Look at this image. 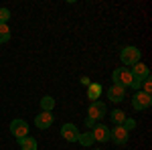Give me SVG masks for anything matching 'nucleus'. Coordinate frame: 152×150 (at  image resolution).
<instances>
[{"mask_svg":"<svg viewBox=\"0 0 152 150\" xmlns=\"http://www.w3.org/2000/svg\"><path fill=\"white\" fill-rule=\"evenodd\" d=\"M110 118H112V122H114L116 126H122V124H124V120H126V114H124L122 110H114Z\"/></svg>","mask_w":152,"mask_h":150,"instance_id":"dca6fc26","label":"nucleus"},{"mask_svg":"<svg viewBox=\"0 0 152 150\" xmlns=\"http://www.w3.org/2000/svg\"><path fill=\"white\" fill-rule=\"evenodd\" d=\"M124 97H126V87H122V85H110L107 87V100L110 102L120 104V102H124Z\"/></svg>","mask_w":152,"mask_h":150,"instance_id":"0eeeda50","label":"nucleus"},{"mask_svg":"<svg viewBox=\"0 0 152 150\" xmlns=\"http://www.w3.org/2000/svg\"><path fill=\"white\" fill-rule=\"evenodd\" d=\"M8 41H10V26L0 24V43H8Z\"/></svg>","mask_w":152,"mask_h":150,"instance_id":"f3484780","label":"nucleus"},{"mask_svg":"<svg viewBox=\"0 0 152 150\" xmlns=\"http://www.w3.org/2000/svg\"><path fill=\"white\" fill-rule=\"evenodd\" d=\"M122 126H124V130H128V132H130V130H134V128H136V120H132V118H126Z\"/></svg>","mask_w":152,"mask_h":150,"instance_id":"aec40b11","label":"nucleus"},{"mask_svg":"<svg viewBox=\"0 0 152 150\" xmlns=\"http://www.w3.org/2000/svg\"><path fill=\"white\" fill-rule=\"evenodd\" d=\"M89 132H91V136H94L95 142H107V140H110V130H107V126H104V124H95Z\"/></svg>","mask_w":152,"mask_h":150,"instance_id":"9d476101","label":"nucleus"},{"mask_svg":"<svg viewBox=\"0 0 152 150\" xmlns=\"http://www.w3.org/2000/svg\"><path fill=\"white\" fill-rule=\"evenodd\" d=\"M132 73H130L128 67H118L114 69L112 73V81H114V85H122V87H130V83H132Z\"/></svg>","mask_w":152,"mask_h":150,"instance_id":"f03ea898","label":"nucleus"},{"mask_svg":"<svg viewBox=\"0 0 152 150\" xmlns=\"http://www.w3.org/2000/svg\"><path fill=\"white\" fill-rule=\"evenodd\" d=\"M102 91H104V87H102L99 83H89V85H87V95H89L91 102H97V97L102 95Z\"/></svg>","mask_w":152,"mask_h":150,"instance_id":"ddd939ff","label":"nucleus"},{"mask_svg":"<svg viewBox=\"0 0 152 150\" xmlns=\"http://www.w3.org/2000/svg\"><path fill=\"white\" fill-rule=\"evenodd\" d=\"M10 134L16 140L28 136V122H26V120H20V118L12 120V122H10Z\"/></svg>","mask_w":152,"mask_h":150,"instance_id":"20e7f679","label":"nucleus"},{"mask_svg":"<svg viewBox=\"0 0 152 150\" xmlns=\"http://www.w3.org/2000/svg\"><path fill=\"white\" fill-rule=\"evenodd\" d=\"M130 87H132V89H136V91H140V87H142V81L134 77V79H132V83H130Z\"/></svg>","mask_w":152,"mask_h":150,"instance_id":"412c9836","label":"nucleus"},{"mask_svg":"<svg viewBox=\"0 0 152 150\" xmlns=\"http://www.w3.org/2000/svg\"><path fill=\"white\" fill-rule=\"evenodd\" d=\"M77 142H79L81 146H91L95 140H94V136H91V132H89V130H85V132H79V138H77Z\"/></svg>","mask_w":152,"mask_h":150,"instance_id":"2eb2a0df","label":"nucleus"},{"mask_svg":"<svg viewBox=\"0 0 152 150\" xmlns=\"http://www.w3.org/2000/svg\"><path fill=\"white\" fill-rule=\"evenodd\" d=\"M8 20H10V10L0 8V24H8Z\"/></svg>","mask_w":152,"mask_h":150,"instance_id":"a211bd4d","label":"nucleus"},{"mask_svg":"<svg viewBox=\"0 0 152 150\" xmlns=\"http://www.w3.org/2000/svg\"><path fill=\"white\" fill-rule=\"evenodd\" d=\"M130 73H132V77H136V79H140V81H144L146 77H150V69H148L144 63H136V65H132Z\"/></svg>","mask_w":152,"mask_h":150,"instance_id":"9b49d317","label":"nucleus"},{"mask_svg":"<svg viewBox=\"0 0 152 150\" xmlns=\"http://www.w3.org/2000/svg\"><path fill=\"white\" fill-rule=\"evenodd\" d=\"M53 108H55V97L43 95L41 97V112H53Z\"/></svg>","mask_w":152,"mask_h":150,"instance_id":"4468645a","label":"nucleus"},{"mask_svg":"<svg viewBox=\"0 0 152 150\" xmlns=\"http://www.w3.org/2000/svg\"><path fill=\"white\" fill-rule=\"evenodd\" d=\"M81 83H83V85H89L91 81H89V77H81Z\"/></svg>","mask_w":152,"mask_h":150,"instance_id":"5701e85b","label":"nucleus"},{"mask_svg":"<svg viewBox=\"0 0 152 150\" xmlns=\"http://www.w3.org/2000/svg\"><path fill=\"white\" fill-rule=\"evenodd\" d=\"M35 126L39 128V130H47V128H51L53 126V112H41V114H37Z\"/></svg>","mask_w":152,"mask_h":150,"instance_id":"1a4fd4ad","label":"nucleus"},{"mask_svg":"<svg viewBox=\"0 0 152 150\" xmlns=\"http://www.w3.org/2000/svg\"><path fill=\"white\" fill-rule=\"evenodd\" d=\"M128 138H130V132L124 130V126H114L110 130V140L114 144H118V146H124L128 142Z\"/></svg>","mask_w":152,"mask_h":150,"instance_id":"423d86ee","label":"nucleus"},{"mask_svg":"<svg viewBox=\"0 0 152 150\" xmlns=\"http://www.w3.org/2000/svg\"><path fill=\"white\" fill-rule=\"evenodd\" d=\"M120 59H122V63L124 65H136V63H140V59H142V51L138 49V47H134V45H128V47H124L122 51H120Z\"/></svg>","mask_w":152,"mask_h":150,"instance_id":"f257e3e1","label":"nucleus"},{"mask_svg":"<svg viewBox=\"0 0 152 150\" xmlns=\"http://www.w3.org/2000/svg\"><path fill=\"white\" fill-rule=\"evenodd\" d=\"M94 126H95V122H94V120H91V118H85V128H87V130H91Z\"/></svg>","mask_w":152,"mask_h":150,"instance_id":"4be33fe9","label":"nucleus"},{"mask_svg":"<svg viewBox=\"0 0 152 150\" xmlns=\"http://www.w3.org/2000/svg\"><path fill=\"white\" fill-rule=\"evenodd\" d=\"M61 136H63V140H67V142H77L79 130H77L75 124H63L61 126Z\"/></svg>","mask_w":152,"mask_h":150,"instance_id":"6e6552de","label":"nucleus"},{"mask_svg":"<svg viewBox=\"0 0 152 150\" xmlns=\"http://www.w3.org/2000/svg\"><path fill=\"white\" fill-rule=\"evenodd\" d=\"M107 114V108H105L104 102H91L89 104V108H87V118H91L94 122H97V120H102L104 116Z\"/></svg>","mask_w":152,"mask_h":150,"instance_id":"39448f33","label":"nucleus"},{"mask_svg":"<svg viewBox=\"0 0 152 150\" xmlns=\"http://www.w3.org/2000/svg\"><path fill=\"white\" fill-rule=\"evenodd\" d=\"M140 91H144V93H148L150 95V91H152V81H150V77H146V79L142 81V89Z\"/></svg>","mask_w":152,"mask_h":150,"instance_id":"6ab92c4d","label":"nucleus"},{"mask_svg":"<svg viewBox=\"0 0 152 150\" xmlns=\"http://www.w3.org/2000/svg\"><path fill=\"white\" fill-rule=\"evenodd\" d=\"M152 104V95L144 91H136L132 95V108L136 110V112H142V110H148Z\"/></svg>","mask_w":152,"mask_h":150,"instance_id":"7ed1b4c3","label":"nucleus"},{"mask_svg":"<svg viewBox=\"0 0 152 150\" xmlns=\"http://www.w3.org/2000/svg\"><path fill=\"white\" fill-rule=\"evenodd\" d=\"M18 146H20V150H37L39 148V142L33 136H24V138L18 140Z\"/></svg>","mask_w":152,"mask_h":150,"instance_id":"f8f14e48","label":"nucleus"},{"mask_svg":"<svg viewBox=\"0 0 152 150\" xmlns=\"http://www.w3.org/2000/svg\"><path fill=\"white\" fill-rule=\"evenodd\" d=\"M94 150H99V148H94Z\"/></svg>","mask_w":152,"mask_h":150,"instance_id":"b1692460","label":"nucleus"}]
</instances>
